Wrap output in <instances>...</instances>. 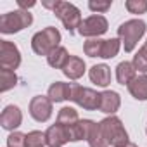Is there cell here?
<instances>
[{"instance_id": "1", "label": "cell", "mask_w": 147, "mask_h": 147, "mask_svg": "<svg viewBox=\"0 0 147 147\" xmlns=\"http://www.w3.org/2000/svg\"><path fill=\"white\" fill-rule=\"evenodd\" d=\"M102 135L106 138L107 144H111L113 147H125L128 144V133L121 123V119H118L116 116H109L106 119H102L99 123Z\"/></svg>"}, {"instance_id": "2", "label": "cell", "mask_w": 147, "mask_h": 147, "mask_svg": "<svg viewBox=\"0 0 147 147\" xmlns=\"http://www.w3.org/2000/svg\"><path fill=\"white\" fill-rule=\"evenodd\" d=\"M59 42H61V33H59V30L49 26V28L38 31V33L31 38V47H33L35 54H38V55H47V57H49V55L57 49Z\"/></svg>"}, {"instance_id": "3", "label": "cell", "mask_w": 147, "mask_h": 147, "mask_svg": "<svg viewBox=\"0 0 147 147\" xmlns=\"http://www.w3.org/2000/svg\"><path fill=\"white\" fill-rule=\"evenodd\" d=\"M145 28H147L145 23L140 19H130L118 28V36L123 42L125 52H131L135 49V45L138 43L142 35L145 33Z\"/></svg>"}, {"instance_id": "4", "label": "cell", "mask_w": 147, "mask_h": 147, "mask_svg": "<svg viewBox=\"0 0 147 147\" xmlns=\"http://www.w3.org/2000/svg\"><path fill=\"white\" fill-rule=\"evenodd\" d=\"M33 23V18L28 11H16V12H7L0 18V31L9 35V33H18L24 28H28Z\"/></svg>"}, {"instance_id": "5", "label": "cell", "mask_w": 147, "mask_h": 147, "mask_svg": "<svg viewBox=\"0 0 147 147\" xmlns=\"http://www.w3.org/2000/svg\"><path fill=\"white\" fill-rule=\"evenodd\" d=\"M54 14L62 21V24L66 26V30L69 33H75L76 28H80L82 24V14H80V9L75 7L69 2H57L55 9H54Z\"/></svg>"}, {"instance_id": "6", "label": "cell", "mask_w": 147, "mask_h": 147, "mask_svg": "<svg viewBox=\"0 0 147 147\" xmlns=\"http://www.w3.org/2000/svg\"><path fill=\"white\" fill-rule=\"evenodd\" d=\"M69 100L76 102L78 106H82L83 109H88V111H94V109L100 107V94H97L92 88L80 87L76 83L71 85V99Z\"/></svg>"}, {"instance_id": "7", "label": "cell", "mask_w": 147, "mask_h": 147, "mask_svg": "<svg viewBox=\"0 0 147 147\" xmlns=\"http://www.w3.org/2000/svg\"><path fill=\"white\" fill-rule=\"evenodd\" d=\"M78 31H80L82 36H100L107 31V19L104 16L94 14V16L82 21Z\"/></svg>"}, {"instance_id": "8", "label": "cell", "mask_w": 147, "mask_h": 147, "mask_svg": "<svg viewBox=\"0 0 147 147\" xmlns=\"http://www.w3.org/2000/svg\"><path fill=\"white\" fill-rule=\"evenodd\" d=\"M0 64L4 69H12V71L21 64V54L18 47L7 40L0 42Z\"/></svg>"}, {"instance_id": "9", "label": "cell", "mask_w": 147, "mask_h": 147, "mask_svg": "<svg viewBox=\"0 0 147 147\" xmlns=\"http://www.w3.org/2000/svg\"><path fill=\"white\" fill-rule=\"evenodd\" d=\"M30 114L33 116V119H36L40 123L47 121L52 116V100L43 95L33 97L30 102Z\"/></svg>"}, {"instance_id": "10", "label": "cell", "mask_w": 147, "mask_h": 147, "mask_svg": "<svg viewBox=\"0 0 147 147\" xmlns=\"http://www.w3.org/2000/svg\"><path fill=\"white\" fill-rule=\"evenodd\" d=\"M47 137V145L49 147H61L66 142H69V128L64 125H54L45 131Z\"/></svg>"}, {"instance_id": "11", "label": "cell", "mask_w": 147, "mask_h": 147, "mask_svg": "<svg viewBox=\"0 0 147 147\" xmlns=\"http://www.w3.org/2000/svg\"><path fill=\"white\" fill-rule=\"evenodd\" d=\"M23 121V114L19 111L18 106H7L2 114H0V125H2V128L5 130H14L21 125Z\"/></svg>"}, {"instance_id": "12", "label": "cell", "mask_w": 147, "mask_h": 147, "mask_svg": "<svg viewBox=\"0 0 147 147\" xmlns=\"http://www.w3.org/2000/svg\"><path fill=\"white\" fill-rule=\"evenodd\" d=\"M62 73L69 78V80H78L83 76L85 73V61L76 57V55H71L69 61L66 62V66L62 67Z\"/></svg>"}, {"instance_id": "13", "label": "cell", "mask_w": 147, "mask_h": 147, "mask_svg": "<svg viewBox=\"0 0 147 147\" xmlns=\"http://www.w3.org/2000/svg\"><path fill=\"white\" fill-rule=\"evenodd\" d=\"M119 104H121V100H119V95H118L116 92L106 90V92L100 94V107H99V109H100L102 113L113 114V113H116V111L119 109Z\"/></svg>"}, {"instance_id": "14", "label": "cell", "mask_w": 147, "mask_h": 147, "mask_svg": "<svg viewBox=\"0 0 147 147\" xmlns=\"http://www.w3.org/2000/svg\"><path fill=\"white\" fill-rule=\"evenodd\" d=\"M49 99L52 102H62L71 99V85L64 82H55L49 88Z\"/></svg>"}, {"instance_id": "15", "label": "cell", "mask_w": 147, "mask_h": 147, "mask_svg": "<svg viewBox=\"0 0 147 147\" xmlns=\"http://www.w3.org/2000/svg\"><path fill=\"white\" fill-rule=\"evenodd\" d=\"M90 80L97 83L99 87H107L111 83V69L106 64H97L92 66L90 69Z\"/></svg>"}, {"instance_id": "16", "label": "cell", "mask_w": 147, "mask_h": 147, "mask_svg": "<svg viewBox=\"0 0 147 147\" xmlns=\"http://www.w3.org/2000/svg\"><path fill=\"white\" fill-rule=\"evenodd\" d=\"M130 94L137 100H145L147 99V75H138L128 83Z\"/></svg>"}, {"instance_id": "17", "label": "cell", "mask_w": 147, "mask_h": 147, "mask_svg": "<svg viewBox=\"0 0 147 147\" xmlns=\"http://www.w3.org/2000/svg\"><path fill=\"white\" fill-rule=\"evenodd\" d=\"M135 73H137V69H135L133 62H128V61L119 62V64H118V67H116V80H118V83H121V85H126V87H128V83L137 76Z\"/></svg>"}, {"instance_id": "18", "label": "cell", "mask_w": 147, "mask_h": 147, "mask_svg": "<svg viewBox=\"0 0 147 147\" xmlns=\"http://www.w3.org/2000/svg\"><path fill=\"white\" fill-rule=\"evenodd\" d=\"M69 57H71V55L67 54V50H66L64 47H57V49L47 57V62H49L52 67H61V69H62V67L66 66V62L69 61Z\"/></svg>"}, {"instance_id": "19", "label": "cell", "mask_w": 147, "mask_h": 147, "mask_svg": "<svg viewBox=\"0 0 147 147\" xmlns=\"http://www.w3.org/2000/svg\"><path fill=\"white\" fill-rule=\"evenodd\" d=\"M88 145L90 147H107V142L102 135V130L97 123H92L90 126V131H88Z\"/></svg>"}, {"instance_id": "20", "label": "cell", "mask_w": 147, "mask_h": 147, "mask_svg": "<svg viewBox=\"0 0 147 147\" xmlns=\"http://www.w3.org/2000/svg\"><path fill=\"white\" fill-rule=\"evenodd\" d=\"M80 119H78V113L73 109V107H62L57 114V123L59 125H64V126H73L76 125Z\"/></svg>"}, {"instance_id": "21", "label": "cell", "mask_w": 147, "mask_h": 147, "mask_svg": "<svg viewBox=\"0 0 147 147\" xmlns=\"http://www.w3.org/2000/svg\"><path fill=\"white\" fill-rule=\"evenodd\" d=\"M18 83V76L12 69H0V92H7Z\"/></svg>"}, {"instance_id": "22", "label": "cell", "mask_w": 147, "mask_h": 147, "mask_svg": "<svg viewBox=\"0 0 147 147\" xmlns=\"http://www.w3.org/2000/svg\"><path fill=\"white\" fill-rule=\"evenodd\" d=\"M106 40H99V38H90L85 42V54L88 57H100L102 55V47H104Z\"/></svg>"}, {"instance_id": "23", "label": "cell", "mask_w": 147, "mask_h": 147, "mask_svg": "<svg viewBox=\"0 0 147 147\" xmlns=\"http://www.w3.org/2000/svg\"><path fill=\"white\" fill-rule=\"evenodd\" d=\"M119 38H111V40H106L104 42V47H102V55L104 59H113L114 55H118L119 52Z\"/></svg>"}, {"instance_id": "24", "label": "cell", "mask_w": 147, "mask_h": 147, "mask_svg": "<svg viewBox=\"0 0 147 147\" xmlns=\"http://www.w3.org/2000/svg\"><path fill=\"white\" fill-rule=\"evenodd\" d=\"M47 137L42 131H30L26 135V147H45Z\"/></svg>"}, {"instance_id": "25", "label": "cell", "mask_w": 147, "mask_h": 147, "mask_svg": "<svg viewBox=\"0 0 147 147\" xmlns=\"http://www.w3.org/2000/svg\"><path fill=\"white\" fill-rule=\"evenodd\" d=\"M133 66H135V69L137 71H140V73H147V49L145 47H142L137 54H135V57H133Z\"/></svg>"}, {"instance_id": "26", "label": "cell", "mask_w": 147, "mask_h": 147, "mask_svg": "<svg viewBox=\"0 0 147 147\" xmlns=\"http://www.w3.org/2000/svg\"><path fill=\"white\" fill-rule=\"evenodd\" d=\"M125 5H126V9L131 14H144V12H147V0H128Z\"/></svg>"}, {"instance_id": "27", "label": "cell", "mask_w": 147, "mask_h": 147, "mask_svg": "<svg viewBox=\"0 0 147 147\" xmlns=\"http://www.w3.org/2000/svg\"><path fill=\"white\" fill-rule=\"evenodd\" d=\"M9 147H26V135L21 131H12L7 138Z\"/></svg>"}, {"instance_id": "28", "label": "cell", "mask_w": 147, "mask_h": 147, "mask_svg": "<svg viewBox=\"0 0 147 147\" xmlns=\"http://www.w3.org/2000/svg\"><path fill=\"white\" fill-rule=\"evenodd\" d=\"M111 0H106V2H95V0H92V2H88V7H90V11H94V12H106L109 7H111Z\"/></svg>"}, {"instance_id": "29", "label": "cell", "mask_w": 147, "mask_h": 147, "mask_svg": "<svg viewBox=\"0 0 147 147\" xmlns=\"http://www.w3.org/2000/svg\"><path fill=\"white\" fill-rule=\"evenodd\" d=\"M18 5L21 7V11L23 9H26V7H33L35 5V2H33V0H31V2H24V0H18Z\"/></svg>"}, {"instance_id": "30", "label": "cell", "mask_w": 147, "mask_h": 147, "mask_svg": "<svg viewBox=\"0 0 147 147\" xmlns=\"http://www.w3.org/2000/svg\"><path fill=\"white\" fill-rule=\"evenodd\" d=\"M125 147H137V145H135V144H131V142H128V144H126Z\"/></svg>"}, {"instance_id": "31", "label": "cell", "mask_w": 147, "mask_h": 147, "mask_svg": "<svg viewBox=\"0 0 147 147\" xmlns=\"http://www.w3.org/2000/svg\"><path fill=\"white\" fill-rule=\"evenodd\" d=\"M144 47H145V49H147V42H145V45H144Z\"/></svg>"}, {"instance_id": "32", "label": "cell", "mask_w": 147, "mask_h": 147, "mask_svg": "<svg viewBox=\"0 0 147 147\" xmlns=\"http://www.w3.org/2000/svg\"><path fill=\"white\" fill-rule=\"evenodd\" d=\"M145 131H147V130H145Z\"/></svg>"}]
</instances>
